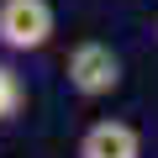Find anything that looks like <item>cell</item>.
Returning <instances> with one entry per match:
<instances>
[{"label": "cell", "instance_id": "cell-1", "mask_svg": "<svg viewBox=\"0 0 158 158\" xmlns=\"http://www.w3.org/2000/svg\"><path fill=\"white\" fill-rule=\"evenodd\" d=\"M58 32L53 0H0V48L6 53H42Z\"/></svg>", "mask_w": 158, "mask_h": 158}, {"label": "cell", "instance_id": "cell-2", "mask_svg": "<svg viewBox=\"0 0 158 158\" xmlns=\"http://www.w3.org/2000/svg\"><path fill=\"white\" fill-rule=\"evenodd\" d=\"M63 74H69V90H74V95L100 100V95H111V90L121 85V53H116L111 42H95V37H90V42H74Z\"/></svg>", "mask_w": 158, "mask_h": 158}, {"label": "cell", "instance_id": "cell-3", "mask_svg": "<svg viewBox=\"0 0 158 158\" xmlns=\"http://www.w3.org/2000/svg\"><path fill=\"white\" fill-rule=\"evenodd\" d=\"M79 158H142V137H137L132 121L106 116V121L85 127V137H79Z\"/></svg>", "mask_w": 158, "mask_h": 158}, {"label": "cell", "instance_id": "cell-4", "mask_svg": "<svg viewBox=\"0 0 158 158\" xmlns=\"http://www.w3.org/2000/svg\"><path fill=\"white\" fill-rule=\"evenodd\" d=\"M21 106H27V79L16 74V63L0 58V127L16 121V116H21Z\"/></svg>", "mask_w": 158, "mask_h": 158}]
</instances>
